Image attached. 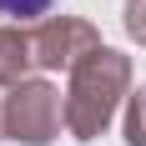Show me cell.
<instances>
[{
	"mask_svg": "<svg viewBox=\"0 0 146 146\" xmlns=\"http://www.w3.org/2000/svg\"><path fill=\"white\" fill-rule=\"evenodd\" d=\"M0 141H5V96H0Z\"/></svg>",
	"mask_w": 146,
	"mask_h": 146,
	"instance_id": "8",
	"label": "cell"
},
{
	"mask_svg": "<svg viewBox=\"0 0 146 146\" xmlns=\"http://www.w3.org/2000/svg\"><path fill=\"white\" fill-rule=\"evenodd\" d=\"M126 146H146V86L126 96Z\"/></svg>",
	"mask_w": 146,
	"mask_h": 146,
	"instance_id": "5",
	"label": "cell"
},
{
	"mask_svg": "<svg viewBox=\"0 0 146 146\" xmlns=\"http://www.w3.org/2000/svg\"><path fill=\"white\" fill-rule=\"evenodd\" d=\"M126 96H131V56H121L111 45L91 50L66 86V131L76 141H96Z\"/></svg>",
	"mask_w": 146,
	"mask_h": 146,
	"instance_id": "1",
	"label": "cell"
},
{
	"mask_svg": "<svg viewBox=\"0 0 146 146\" xmlns=\"http://www.w3.org/2000/svg\"><path fill=\"white\" fill-rule=\"evenodd\" d=\"M60 0H0V15L5 20H15V25H25V20H35V15H50Z\"/></svg>",
	"mask_w": 146,
	"mask_h": 146,
	"instance_id": "6",
	"label": "cell"
},
{
	"mask_svg": "<svg viewBox=\"0 0 146 146\" xmlns=\"http://www.w3.org/2000/svg\"><path fill=\"white\" fill-rule=\"evenodd\" d=\"M66 126V101L50 81H20L5 91V141L50 146Z\"/></svg>",
	"mask_w": 146,
	"mask_h": 146,
	"instance_id": "2",
	"label": "cell"
},
{
	"mask_svg": "<svg viewBox=\"0 0 146 146\" xmlns=\"http://www.w3.org/2000/svg\"><path fill=\"white\" fill-rule=\"evenodd\" d=\"M35 71V45H30V30L20 25H0V86H20Z\"/></svg>",
	"mask_w": 146,
	"mask_h": 146,
	"instance_id": "4",
	"label": "cell"
},
{
	"mask_svg": "<svg viewBox=\"0 0 146 146\" xmlns=\"http://www.w3.org/2000/svg\"><path fill=\"white\" fill-rule=\"evenodd\" d=\"M30 45H35V71H76L91 50H101V30L91 20L60 15V20H40L30 30Z\"/></svg>",
	"mask_w": 146,
	"mask_h": 146,
	"instance_id": "3",
	"label": "cell"
},
{
	"mask_svg": "<svg viewBox=\"0 0 146 146\" xmlns=\"http://www.w3.org/2000/svg\"><path fill=\"white\" fill-rule=\"evenodd\" d=\"M121 25H126V35H131V40L146 50V0H126V10H121Z\"/></svg>",
	"mask_w": 146,
	"mask_h": 146,
	"instance_id": "7",
	"label": "cell"
}]
</instances>
